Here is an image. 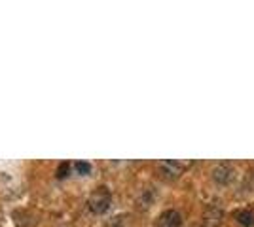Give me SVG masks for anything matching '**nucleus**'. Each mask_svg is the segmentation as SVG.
I'll use <instances>...</instances> for the list:
<instances>
[{
	"label": "nucleus",
	"instance_id": "obj_1",
	"mask_svg": "<svg viewBox=\"0 0 254 227\" xmlns=\"http://www.w3.org/2000/svg\"><path fill=\"white\" fill-rule=\"evenodd\" d=\"M87 205H89V210L93 214H105L106 210L112 205V193L106 185H99L93 193L89 195L87 199Z\"/></svg>",
	"mask_w": 254,
	"mask_h": 227
},
{
	"label": "nucleus",
	"instance_id": "obj_2",
	"mask_svg": "<svg viewBox=\"0 0 254 227\" xmlns=\"http://www.w3.org/2000/svg\"><path fill=\"white\" fill-rule=\"evenodd\" d=\"M182 226V216H180V212L177 210H163L161 214L158 216L156 220V227H180Z\"/></svg>",
	"mask_w": 254,
	"mask_h": 227
},
{
	"label": "nucleus",
	"instance_id": "obj_3",
	"mask_svg": "<svg viewBox=\"0 0 254 227\" xmlns=\"http://www.w3.org/2000/svg\"><path fill=\"white\" fill-rule=\"evenodd\" d=\"M186 169V163L180 161H161L159 163V171L165 178H179L182 171Z\"/></svg>",
	"mask_w": 254,
	"mask_h": 227
},
{
	"label": "nucleus",
	"instance_id": "obj_4",
	"mask_svg": "<svg viewBox=\"0 0 254 227\" xmlns=\"http://www.w3.org/2000/svg\"><path fill=\"white\" fill-rule=\"evenodd\" d=\"M212 178H214V182H218V184H230L233 178V169L230 165H218V167L212 171Z\"/></svg>",
	"mask_w": 254,
	"mask_h": 227
},
{
	"label": "nucleus",
	"instance_id": "obj_5",
	"mask_svg": "<svg viewBox=\"0 0 254 227\" xmlns=\"http://www.w3.org/2000/svg\"><path fill=\"white\" fill-rule=\"evenodd\" d=\"M233 216H235V220H237L243 227H253L254 226V212L253 210H237Z\"/></svg>",
	"mask_w": 254,
	"mask_h": 227
},
{
	"label": "nucleus",
	"instance_id": "obj_6",
	"mask_svg": "<svg viewBox=\"0 0 254 227\" xmlns=\"http://www.w3.org/2000/svg\"><path fill=\"white\" fill-rule=\"evenodd\" d=\"M68 169H70V165L66 161H63L59 165V169H57V178H64L66 174H68Z\"/></svg>",
	"mask_w": 254,
	"mask_h": 227
},
{
	"label": "nucleus",
	"instance_id": "obj_7",
	"mask_svg": "<svg viewBox=\"0 0 254 227\" xmlns=\"http://www.w3.org/2000/svg\"><path fill=\"white\" fill-rule=\"evenodd\" d=\"M76 169H78V173H82V174H87V173H89V171H91V167H89V163H84V161L76 163Z\"/></svg>",
	"mask_w": 254,
	"mask_h": 227
}]
</instances>
